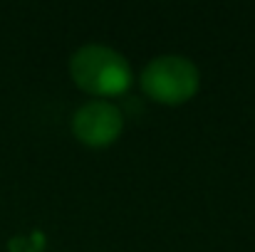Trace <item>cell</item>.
<instances>
[{"instance_id": "cell-1", "label": "cell", "mask_w": 255, "mask_h": 252, "mask_svg": "<svg viewBox=\"0 0 255 252\" xmlns=\"http://www.w3.org/2000/svg\"><path fill=\"white\" fill-rule=\"evenodd\" d=\"M70 75L80 89L94 96H114L131 84V67L122 52L107 45H85L70 60Z\"/></svg>"}, {"instance_id": "cell-2", "label": "cell", "mask_w": 255, "mask_h": 252, "mask_svg": "<svg viewBox=\"0 0 255 252\" xmlns=\"http://www.w3.org/2000/svg\"><path fill=\"white\" fill-rule=\"evenodd\" d=\"M144 91L161 104H181L198 89V70L188 57L161 55L151 60L141 72Z\"/></svg>"}, {"instance_id": "cell-3", "label": "cell", "mask_w": 255, "mask_h": 252, "mask_svg": "<svg viewBox=\"0 0 255 252\" xmlns=\"http://www.w3.org/2000/svg\"><path fill=\"white\" fill-rule=\"evenodd\" d=\"M124 126L122 109L107 99H92L72 116V131L87 146H109Z\"/></svg>"}, {"instance_id": "cell-4", "label": "cell", "mask_w": 255, "mask_h": 252, "mask_svg": "<svg viewBox=\"0 0 255 252\" xmlns=\"http://www.w3.org/2000/svg\"><path fill=\"white\" fill-rule=\"evenodd\" d=\"M42 238L40 235H17L10 240V252H40Z\"/></svg>"}]
</instances>
